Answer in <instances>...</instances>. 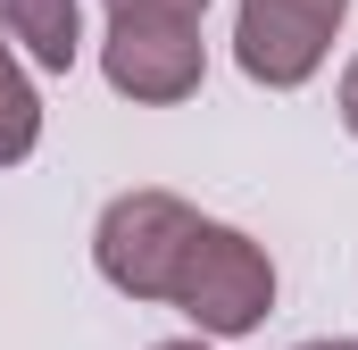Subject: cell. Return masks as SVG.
I'll return each mask as SVG.
<instances>
[{
	"label": "cell",
	"instance_id": "cell-1",
	"mask_svg": "<svg viewBox=\"0 0 358 350\" xmlns=\"http://www.w3.org/2000/svg\"><path fill=\"white\" fill-rule=\"evenodd\" d=\"M167 309H183V317L200 326V342H242V334H259L275 317V259H267V242H250L242 225L200 217V234L183 242Z\"/></svg>",
	"mask_w": 358,
	"mask_h": 350
},
{
	"label": "cell",
	"instance_id": "cell-2",
	"mask_svg": "<svg viewBox=\"0 0 358 350\" xmlns=\"http://www.w3.org/2000/svg\"><path fill=\"white\" fill-rule=\"evenodd\" d=\"M192 234H200V209H192L183 192L142 183V192H117V200L100 209V225H92V267H100V284L125 292V300H167Z\"/></svg>",
	"mask_w": 358,
	"mask_h": 350
},
{
	"label": "cell",
	"instance_id": "cell-3",
	"mask_svg": "<svg viewBox=\"0 0 358 350\" xmlns=\"http://www.w3.org/2000/svg\"><path fill=\"white\" fill-rule=\"evenodd\" d=\"M350 0H242L234 8V67L267 92H300L342 34Z\"/></svg>",
	"mask_w": 358,
	"mask_h": 350
},
{
	"label": "cell",
	"instance_id": "cell-4",
	"mask_svg": "<svg viewBox=\"0 0 358 350\" xmlns=\"http://www.w3.org/2000/svg\"><path fill=\"white\" fill-rule=\"evenodd\" d=\"M100 76H108V92H125L142 108H176L208 76V42H200L192 17H108Z\"/></svg>",
	"mask_w": 358,
	"mask_h": 350
},
{
	"label": "cell",
	"instance_id": "cell-5",
	"mask_svg": "<svg viewBox=\"0 0 358 350\" xmlns=\"http://www.w3.org/2000/svg\"><path fill=\"white\" fill-rule=\"evenodd\" d=\"M0 34L42 67V76H67L84 59V8L76 0H0Z\"/></svg>",
	"mask_w": 358,
	"mask_h": 350
},
{
	"label": "cell",
	"instance_id": "cell-6",
	"mask_svg": "<svg viewBox=\"0 0 358 350\" xmlns=\"http://www.w3.org/2000/svg\"><path fill=\"white\" fill-rule=\"evenodd\" d=\"M34 142H42V92L25 76V59L0 42V167L34 159Z\"/></svg>",
	"mask_w": 358,
	"mask_h": 350
},
{
	"label": "cell",
	"instance_id": "cell-7",
	"mask_svg": "<svg viewBox=\"0 0 358 350\" xmlns=\"http://www.w3.org/2000/svg\"><path fill=\"white\" fill-rule=\"evenodd\" d=\"M108 17H208V0H108Z\"/></svg>",
	"mask_w": 358,
	"mask_h": 350
},
{
	"label": "cell",
	"instance_id": "cell-8",
	"mask_svg": "<svg viewBox=\"0 0 358 350\" xmlns=\"http://www.w3.org/2000/svg\"><path fill=\"white\" fill-rule=\"evenodd\" d=\"M342 125H350V142H358V59L342 67Z\"/></svg>",
	"mask_w": 358,
	"mask_h": 350
},
{
	"label": "cell",
	"instance_id": "cell-9",
	"mask_svg": "<svg viewBox=\"0 0 358 350\" xmlns=\"http://www.w3.org/2000/svg\"><path fill=\"white\" fill-rule=\"evenodd\" d=\"M292 350H358L350 334H317V342H292Z\"/></svg>",
	"mask_w": 358,
	"mask_h": 350
},
{
	"label": "cell",
	"instance_id": "cell-10",
	"mask_svg": "<svg viewBox=\"0 0 358 350\" xmlns=\"http://www.w3.org/2000/svg\"><path fill=\"white\" fill-rule=\"evenodd\" d=\"M150 350H217V342H200V334H192V342H150Z\"/></svg>",
	"mask_w": 358,
	"mask_h": 350
}]
</instances>
